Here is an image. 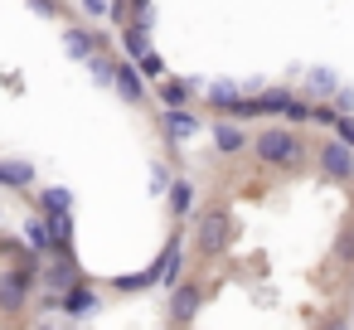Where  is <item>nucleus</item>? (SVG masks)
Returning <instances> with one entry per match:
<instances>
[{"instance_id":"nucleus-12","label":"nucleus","mask_w":354,"mask_h":330,"mask_svg":"<svg viewBox=\"0 0 354 330\" xmlns=\"http://www.w3.org/2000/svg\"><path fill=\"white\" fill-rule=\"evenodd\" d=\"M146 30H151V25H146V15H136V20H131V25L122 30V39H127V49H131L136 59H141V54L151 49V35H146Z\"/></svg>"},{"instance_id":"nucleus-27","label":"nucleus","mask_w":354,"mask_h":330,"mask_svg":"<svg viewBox=\"0 0 354 330\" xmlns=\"http://www.w3.org/2000/svg\"><path fill=\"white\" fill-rule=\"evenodd\" d=\"M35 10L39 15H59V0H35Z\"/></svg>"},{"instance_id":"nucleus-16","label":"nucleus","mask_w":354,"mask_h":330,"mask_svg":"<svg viewBox=\"0 0 354 330\" xmlns=\"http://www.w3.org/2000/svg\"><path fill=\"white\" fill-rule=\"evenodd\" d=\"M286 102H291V93H286V88H267V93L257 98L262 117H272V112H286Z\"/></svg>"},{"instance_id":"nucleus-23","label":"nucleus","mask_w":354,"mask_h":330,"mask_svg":"<svg viewBox=\"0 0 354 330\" xmlns=\"http://www.w3.org/2000/svg\"><path fill=\"white\" fill-rule=\"evenodd\" d=\"M310 83H315V93H330V88H335V73H325V68H315V73H310Z\"/></svg>"},{"instance_id":"nucleus-24","label":"nucleus","mask_w":354,"mask_h":330,"mask_svg":"<svg viewBox=\"0 0 354 330\" xmlns=\"http://www.w3.org/2000/svg\"><path fill=\"white\" fill-rule=\"evenodd\" d=\"M335 131H339V141H344V146H354V122H349L344 112H339V122H335Z\"/></svg>"},{"instance_id":"nucleus-9","label":"nucleus","mask_w":354,"mask_h":330,"mask_svg":"<svg viewBox=\"0 0 354 330\" xmlns=\"http://www.w3.org/2000/svg\"><path fill=\"white\" fill-rule=\"evenodd\" d=\"M214 146H218L223 156H238V151L248 146V136H243L233 122H218V127H214Z\"/></svg>"},{"instance_id":"nucleus-7","label":"nucleus","mask_w":354,"mask_h":330,"mask_svg":"<svg viewBox=\"0 0 354 330\" xmlns=\"http://www.w3.org/2000/svg\"><path fill=\"white\" fill-rule=\"evenodd\" d=\"M136 73H141V68H131V64H122V59H117V73H112V83L122 88V98H127V102H141V98H146Z\"/></svg>"},{"instance_id":"nucleus-2","label":"nucleus","mask_w":354,"mask_h":330,"mask_svg":"<svg viewBox=\"0 0 354 330\" xmlns=\"http://www.w3.org/2000/svg\"><path fill=\"white\" fill-rule=\"evenodd\" d=\"M194 243H199V253H204V257H218V253L228 248V214H223V209H209V214L199 219Z\"/></svg>"},{"instance_id":"nucleus-15","label":"nucleus","mask_w":354,"mask_h":330,"mask_svg":"<svg viewBox=\"0 0 354 330\" xmlns=\"http://www.w3.org/2000/svg\"><path fill=\"white\" fill-rule=\"evenodd\" d=\"M25 238H30V248H35V253H49V248H54V233H49V223H44V219H30V223H25Z\"/></svg>"},{"instance_id":"nucleus-29","label":"nucleus","mask_w":354,"mask_h":330,"mask_svg":"<svg viewBox=\"0 0 354 330\" xmlns=\"http://www.w3.org/2000/svg\"><path fill=\"white\" fill-rule=\"evenodd\" d=\"M131 6H136V15H146V10H151V0H131Z\"/></svg>"},{"instance_id":"nucleus-5","label":"nucleus","mask_w":354,"mask_h":330,"mask_svg":"<svg viewBox=\"0 0 354 330\" xmlns=\"http://www.w3.org/2000/svg\"><path fill=\"white\" fill-rule=\"evenodd\" d=\"M160 127H165V136H170V146H185L194 131H199V117L194 112H185V107H165V117H160Z\"/></svg>"},{"instance_id":"nucleus-17","label":"nucleus","mask_w":354,"mask_h":330,"mask_svg":"<svg viewBox=\"0 0 354 330\" xmlns=\"http://www.w3.org/2000/svg\"><path fill=\"white\" fill-rule=\"evenodd\" d=\"M233 98H238V88H233V83H214V88H209V102H214L218 112H228V102H233Z\"/></svg>"},{"instance_id":"nucleus-13","label":"nucleus","mask_w":354,"mask_h":330,"mask_svg":"<svg viewBox=\"0 0 354 330\" xmlns=\"http://www.w3.org/2000/svg\"><path fill=\"white\" fill-rule=\"evenodd\" d=\"M194 311H199V286H180L170 301V320H189Z\"/></svg>"},{"instance_id":"nucleus-3","label":"nucleus","mask_w":354,"mask_h":330,"mask_svg":"<svg viewBox=\"0 0 354 330\" xmlns=\"http://www.w3.org/2000/svg\"><path fill=\"white\" fill-rule=\"evenodd\" d=\"M320 170H325L335 185H349V180H354V146L325 141V146H320Z\"/></svg>"},{"instance_id":"nucleus-14","label":"nucleus","mask_w":354,"mask_h":330,"mask_svg":"<svg viewBox=\"0 0 354 330\" xmlns=\"http://www.w3.org/2000/svg\"><path fill=\"white\" fill-rule=\"evenodd\" d=\"M156 282H180V238H170V248L156 267Z\"/></svg>"},{"instance_id":"nucleus-28","label":"nucleus","mask_w":354,"mask_h":330,"mask_svg":"<svg viewBox=\"0 0 354 330\" xmlns=\"http://www.w3.org/2000/svg\"><path fill=\"white\" fill-rule=\"evenodd\" d=\"M83 6H88L93 15H107V0H83Z\"/></svg>"},{"instance_id":"nucleus-11","label":"nucleus","mask_w":354,"mask_h":330,"mask_svg":"<svg viewBox=\"0 0 354 330\" xmlns=\"http://www.w3.org/2000/svg\"><path fill=\"white\" fill-rule=\"evenodd\" d=\"M64 49H68L73 59H88V54L97 49V39H93V35H88L83 25H73V30H64Z\"/></svg>"},{"instance_id":"nucleus-1","label":"nucleus","mask_w":354,"mask_h":330,"mask_svg":"<svg viewBox=\"0 0 354 330\" xmlns=\"http://www.w3.org/2000/svg\"><path fill=\"white\" fill-rule=\"evenodd\" d=\"M252 151H257V161H267V165H301V136L291 131V127H267L257 141H252Z\"/></svg>"},{"instance_id":"nucleus-20","label":"nucleus","mask_w":354,"mask_h":330,"mask_svg":"<svg viewBox=\"0 0 354 330\" xmlns=\"http://www.w3.org/2000/svg\"><path fill=\"white\" fill-rule=\"evenodd\" d=\"M160 98H165L170 107H180V102L189 98V83H165V88H160Z\"/></svg>"},{"instance_id":"nucleus-25","label":"nucleus","mask_w":354,"mask_h":330,"mask_svg":"<svg viewBox=\"0 0 354 330\" xmlns=\"http://www.w3.org/2000/svg\"><path fill=\"white\" fill-rule=\"evenodd\" d=\"M131 10H136V6H131V0H112V6H107V15H112V20H127Z\"/></svg>"},{"instance_id":"nucleus-8","label":"nucleus","mask_w":354,"mask_h":330,"mask_svg":"<svg viewBox=\"0 0 354 330\" xmlns=\"http://www.w3.org/2000/svg\"><path fill=\"white\" fill-rule=\"evenodd\" d=\"M73 282H78V267H73V262H68V253H59V262H54V267H49V272H44V286H49V291H59V286H64V291H68V286H73Z\"/></svg>"},{"instance_id":"nucleus-10","label":"nucleus","mask_w":354,"mask_h":330,"mask_svg":"<svg viewBox=\"0 0 354 330\" xmlns=\"http://www.w3.org/2000/svg\"><path fill=\"white\" fill-rule=\"evenodd\" d=\"M0 180L15 185V190H30V185H35V165H25V161H0Z\"/></svg>"},{"instance_id":"nucleus-22","label":"nucleus","mask_w":354,"mask_h":330,"mask_svg":"<svg viewBox=\"0 0 354 330\" xmlns=\"http://www.w3.org/2000/svg\"><path fill=\"white\" fill-rule=\"evenodd\" d=\"M310 122H320V127H335L339 122V107H325V102H315V117Z\"/></svg>"},{"instance_id":"nucleus-18","label":"nucleus","mask_w":354,"mask_h":330,"mask_svg":"<svg viewBox=\"0 0 354 330\" xmlns=\"http://www.w3.org/2000/svg\"><path fill=\"white\" fill-rule=\"evenodd\" d=\"M189 199H194V190H189V180H175V194H170V209H175V214H185V209H189Z\"/></svg>"},{"instance_id":"nucleus-6","label":"nucleus","mask_w":354,"mask_h":330,"mask_svg":"<svg viewBox=\"0 0 354 330\" xmlns=\"http://www.w3.org/2000/svg\"><path fill=\"white\" fill-rule=\"evenodd\" d=\"M59 306L68 311V315H88V311H97V296H93V286H83V282H73L64 296H59Z\"/></svg>"},{"instance_id":"nucleus-19","label":"nucleus","mask_w":354,"mask_h":330,"mask_svg":"<svg viewBox=\"0 0 354 330\" xmlns=\"http://www.w3.org/2000/svg\"><path fill=\"white\" fill-rule=\"evenodd\" d=\"M136 68H141V73H146V78H160V73H165V64H160V54H156V49H146V54H141V64H136Z\"/></svg>"},{"instance_id":"nucleus-26","label":"nucleus","mask_w":354,"mask_h":330,"mask_svg":"<svg viewBox=\"0 0 354 330\" xmlns=\"http://www.w3.org/2000/svg\"><path fill=\"white\" fill-rule=\"evenodd\" d=\"M151 190H156V194L165 190V165H151Z\"/></svg>"},{"instance_id":"nucleus-21","label":"nucleus","mask_w":354,"mask_h":330,"mask_svg":"<svg viewBox=\"0 0 354 330\" xmlns=\"http://www.w3.org/2000/svg\"><path fill=\"white\" fill-rule=\"evenodd\" d=\"M44 209H49V214H54V209H73L68 190H49V194H44Z\"/></svg>"},{"instance_id":"nucleus-4","label":"nucleus","mask_w":354,"mask_h":330,"mask_svg":"<svg viewBox=\"0 0 354 330\" xmlns=\"http://www.w3.org/2000/svg\"><path fill=\"white\" fill-rule=\"evenodd\" d=\"M30 296V267H15V272H0V306H6L10 315L25 306Z\"/></svg>"}]
</instances>
